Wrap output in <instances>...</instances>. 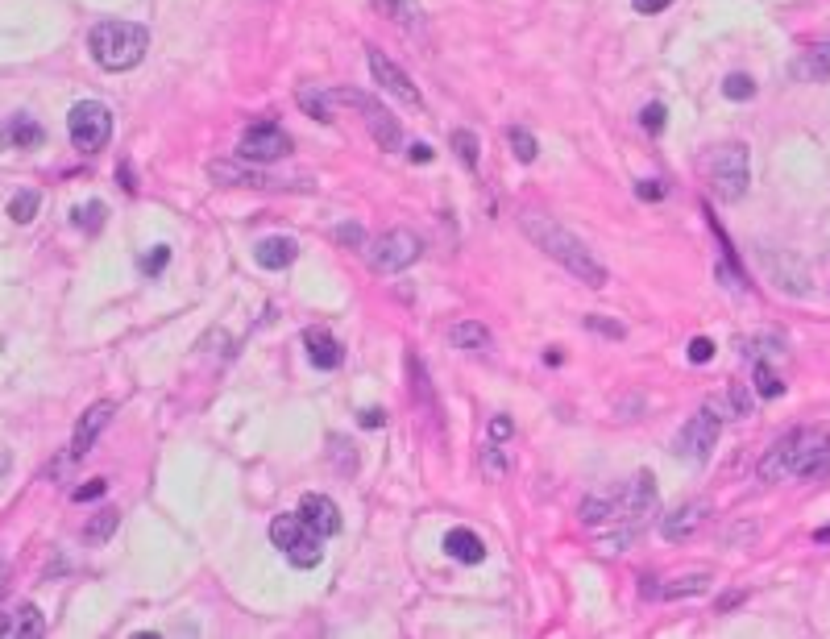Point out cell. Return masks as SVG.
I'll return each instance as SVG.
<instances>
[{
  "mask_svg": "<svg viewBox=\"0 0 830 639\" xmlns=\"http://www.w3.org/2000/svg\"><path fill=\"white\" fill-rule=\"evenodd\" d=\"M486 469H490V478H503L507 474V461L498 457V444H490V449H486Z\"/></svg>",
  "mask_w": 830,
  "mask_h": 639,
  "instance_id": "cell-44",
  "label": "cell"
},
{
  "mask_svg": "<svg viewBox=\"0 0 830 639\" xmlns=\"http://www.w3.org/2000/svg\"><path fill=\"white\" fill-rule=\"evenodd\" d=\"M664 117H669V108H664V104H648L644 113H640V125H644L648 133H660V129H664Z\"/></svg>",
  "mask_w": 830,
  "mask_h": 639,
  "instance_id": "cell-37",
  "label": "cell"
},
{
  "mask_svg": "<svg viewBox=\"0 0 830 639\" xmlns=\"http://www.w3.org/2000/svg\"><path fill=\"white\" fill-rule=\"evenodd\" d=\"M208 179L220 183V187H254V191H270V187H283L274 183L270 175H262L254 162H208Z\"/></svg>",
  "mask_w": 830,
  "mask_h": 639,
  "instance_id": "cell-12",
  "label": "cell"
},
{
  "mask_svg": "<svg viewBox=\"0 0 830 639\" xmlns=\"http://www.w3.org/2000/svg\"><path fill=\"white\" fill-rule=\"evenodd\" d=\"M370 75H374L378 88H382V92H391L395 100H403V104H411V108H424L420 88H415V83L407 79V71H399L382 50H370Z\"/></svg>",
  "mask_w": 830,
  "mask_h": 639,
  "instance_id": "cell-11",
  "label": "cell"
},
{
  "mask_svg": "<svg viewBox=\"0 0 830 639\" xmlns=\"http://www.w3.org/2000/svg\"><path fill=\"white\" fill-rule=\"evenodd\" d=\"M718 428H723V420H718V415H714L710 407H702L698 415H689V424L677 432V440H673V453H677V457H685V461H694V465L710 461L714 444H718Z\"/></svg>",
  "mask_w": 830,
  "mask_h": 639,
  "instance_id": "cell-9",
  "label": "cell"
},
{
  "mask_svg": "<svg viewBox=\"0 0 830 639\" xmlns=\"http://www.w3.org/2000/svg\"><path fill=\"white\" fill-rule=\"evenodd\" d=\"M407 158H411V162H432V158H436V150H432L428 142H415V146L407 150Z\"/></svg>",
  "mask_w": 830,
  "mask_h": 639,
  "instance_id": "cell-47",
  "label": "cell"
},
{
  "mask_svg": "<svg viewBox=\"0 0 830 639\" xmlns=\"http://www.w3.org/2000/svg\"><path fill=\"white\" fill-rule=\"evenodd\" d=\"M88 50L104 71H129V67H137L146 59L150 30L137 25V21H100L88 34Z\"/></svg>",
  "mask_w": 830,
  "mask_h": 639,
  "instance_id": "cell-3",
  "label": "cell"
},
{
  "mask_svg": "<svg viewBox=\"0 0 830 639\" xmlns=\"http://www.w3.org/2000/svg\"><path fill=\"white\" fill-rule=\"evenodd\" d=\"M723 96H727V100H752V96H756V79H752V75H743V71L727 75V79H723Z\"/></svg>",
  "mask_w": 830,
  "mask_h": 639,
  "instance_id": "cell-32",
  "label": "cell"
},
{
  "mask_svg": "<svg viewBox=\"0 0 830 639\" xmlns=\"http://www.w3.org/2000/svg\"><path fill=\"white\" fill-rule=\"evenodd\" d=\"M710 573H689V577H677L669 586H660V598H694V594H706L710 590Z\"/></svg>",
  "mask_w": 830,
  "mask_h": 639,
  "instance_id": "cell-23",
  "label": "cell"
},
{
  "mask_svg": "<svg viewBox=\"0 0 830 639\" xmlns=\"http://www.w3.org/2000/svg\"><path fill=\"white\" fill-rule=\"evenodd\" d=\"M519 225H523V233H528V241L536 249H544L552 262H561L573 274V279H581V283L594 287V291L606 287V266L590 254V245L581 241V237H573L565 225H557V220H548V216H536V212L519 216Z\"/></svg>",
  "mask_w": 830,
  "mask_h": 639,
  "instance_id": "cell-1",
  "label": "cell"
},
{
  "mask_svg": "<svg viewBox=\"0 0 830 639\" xmlns=\"http://www.w3.org/2000/svg\"><path fill=\"white\" fill-rule=\"evenodd\" d=\"M295 100H299V108L308 117H316V121H332V108H328V92H320V88H308V83H303V88L295 92Z\"/></svg>",
  "mask_w": 830,
  "mask_h": 639,
  "instance_id": "cell-24",
  "label": "cell"
},
{
  "mask_svg": "<svg viewBox=\"0 0 830 639\" xmlns=\"http://www.w3.org/2000/svg\"><path fill=\"white\" fill-rule=\"evenodd\" d=\"M303 341H308V357H312L316 370H337L345 361L341 341L332 337V332H324V328H308V332H303Z\"/></svg>",
  "mask_w": 830,
  "mask_h": 639,
  "instance_id": "cell-18",
  "label": "cell"
},
{
  "mask_svg": "<svg viewBox=\"0 0 830 639\" xmlns=\"http://www.w3.org/2000/svg\"><path fill=\"white\" fill-rule=\"evenodd\" d=\"M507 146L515 150L519 162H536V154H540V142H536V137L523 129V125H511V129H507Z\"/></svg>",
  "mask_w": 830,
  "mask_h": 639,
  "instance_id": "cell-27",
  "label": "cell"
},
{
  "mask_svg": "<svg viewBox=\"0 0 830 639\" xmlns=\"http://www.w3.org/2000/svg\"><path fill=\"white\" fill-rule=\"evenodd\" d=\"M299 515H303V523L312 527L316 536H337L341 532V507L332 503L328 494H303L299 498Z\"/></svg>",
  "mask_w": 830,
  "mask_h": 639,
  "instance_id": "cell-14",
  "label": "cell"
},
{
  "mask_svg": "<svg viewBox=\"0 0 830 639\" xmlns=\"http://www.w3.org/2000/svg\"><path fill=\"white\" fill-rule=\"evenodd\" d=\"M710 357H714V341L710 337H694V341H689V361H694V366H706Z\"/></svg>",
  "mask_w": 830,
  "mask_h": 639,
  "instance_id": "cell-39",
  "label": "cell"
},
{
  "mask_svg": "<svg viewBox=\"0 0 830 639\" xmlns=\"http://www.w3.org/2000/svg\"><path fill=\"white\" fill-rule=\"evenodd\" d=\"M337 241L341 245H366V233H362V225H341L337 229Z\"/></svg>",
  "mask_w": 830,
  "mask_h": 639,
  "instance_id": "cell-43",
  "label": "cell"
},
{
  "mask_svg": "<svg viewBox=\"0 0 830 639\" xmlns=\"http://www.w3.org/2000/svg\"><path fill=\"white\" fill-rule=\"evenodd\" d=\"M42 125L34 117H5L0 121V150H34L42 146Z\"/></svg>",
  "mask_w": 830,
  "mask_h": 639,
  "instance_id": "cell-17",
  "label": "cell"
},
{
  "mask_svg": "<svg viewBox=\"0 0 830 639\" xmlns=\"http://www.w3.org/2000/svg\"><path fill=\"white\" fill-rule=\"evenodd\" d=\"M656 507V478L652 474H635L631 490H627V515H644Z\"/></svg>",
  "mask_w": 830,
  "mask_h": 639,
  "instance_id": "cell-22",
  "label": "cell"
},
{
  "mask_svg": "<svg viewBox=\"0 0 830 639\" xmlns=\"http://www.w3.org/2000/svg\"><path fill=\"white\" fill-rule=\"evenodd\" d=\"M486 432H490V444H498V440H507V436L515 432V424L507 420V415H494V420H490V428H486Z\"/></svg>",
  "mask_w": 830,
  "mask_h": 639,
  "instance_id": "cell-42",
  "label": "cell"
},
{
  "mask_svg": "<svg viewBox=\"0 0 830 639\" xmlns=\"http://www.w3.org/2000/svg\"><path fill=\"white\" fill-rule=\"evenodd\" d=\"M104 494H108V482H104V478H92L88 486H75V490H71L75 503H96V498H104Z\"/></svg>",
  "mask_w": 830,
  "mask_h": 639,
  "instance_id": "cell-36",
  "label": "cell"
},
{
  "mask_svg": "<svg viewBox=\"0 0 830 639\" xmlns=\"http://www.w3.org/2000/svg\"><path fill=\"white\" fill-rule=\"evenodd\" d=\"M747 183H752V158H747L743 142H727L718 146L710 158V187L723 204H735L747 196Z\"/></svg>",
  "mask_w": 830,
  "mask_h": 639,
  "instance_id": "cell-4",
  "label": "cell"
},
{
  "mask_svg": "<svg viewBox=\"0 0 830 639\" xmlns=\"http://www.w3.org/2000/svg\"><path fill=\"white\" fill-rule=\"evenodd\" d=\"M806 71H810L814 79H830V42H822V46H814V50L806 54Z\"/></svg>",
  "mask_w": 830,
  "mask_h": 639,
  "instance_id": "cell-33",
  "label": "cell"
},
{
  "mask_svg": "<svg viewBox=\"0 0 830 639\" xmlns=\"http://www.w3.org/2000/svg\"><path fill=\"white\" fill-rule=\"evenodd\" d=\"M830 465V432L826 428H793L781 436L760 461V478L764 482H781V478H818Z\"/></svg>",
  "mask_w": 830,
  "mask_h": 639,
  "instance_id": "cell-2",
  "label": "cell"
},
{
  "mask_svg": "<svg viewBox=\"0 0 830 639\" xmlns=\"http://www.w3.org/2000/svg\"><path fill=\"white\" fill-rule=\"evenodd\" d=\"M270 540H274V548H283L287 552V561L291 565H299V569H316L320 561H324V536H316L308 523H303V515L295 511V515H279L270 523Z\"/></svg>",
  "mask_w": 830,
  "mask_h": 639,
  "instance_id": "cell-5",
  "label": "cell"
},
{
  "mask_svg": "<svg viewBox=\"0 0 830 639\" xmlns=\"http://www.w3.org/2000/svg\"><path fill=\"white\" fill-rule=\"evenodd\" d=\"M631 5H635V13H664L673 0H631Z\"/></svg>",
  "mask_w": 830,
  "mask_h": 639,
  "instance_id": "cell-45",
  "label": "cell"
},
{
  "mask_svg": "<svg viewBox=\"0 0 830 639\" xmlns=\"http://www.w3.org/2000/svg\"><path fill=\"white\" fill-rule=\"evenodd\" d=\"M254 258L266 270H283V266H291L299 258V241L295 237H266V241H258Z\"/></svg>",
  "mask_w": 830,
  "mask_h": 639,
  "instance_id": "cell-20",
  "label": "cell"
},
{
  "mask_svg": "<svg viewBox=\"0 0 830 639\" xmlns=\"http://www.w3.org/2000/svg\"><path fill=\"white\" fill-rule=\"evenodd\" d=\"M370 266L378 270V274H399V270H407V266H415L420 262V254H424V241L415 237L411 229H391V233H382L370 249Z\"/></svg>",
  "mask_w": 830,
  "mask_h": 639,
  "instance_id": "cell-7",
  "label": "cell"
},
{
  "mask_svg": "<svg viewBox=\"0 0 830 639\" xmlns=\"http://www.w3.org/2000/svg\"><path fill=\"white\" fill-rule=\"evenodd\" d=\"M38 635H46V619L34 602H21L9 615H0V639H38Z\"/></svg>",
  "mask_w": 830,
  "mask_h": 639,
  "instance_id": "cell-16",
  "label": "cell"
},
{
  "mask_svg": "<svg viewBox=\"0 0 830 639\" xmlns=\"http://www.w3.org/2000/svg\"><path fill=\"white\" fill-rule=\"evenodd\" d=\"M635 196H640V200H664V196H669V187H664L660 179H640V183H635Z\"/></svg>",
  "mask_w": 830,
  "mask_h": 639,
  "instance_id": "cell-40",
  "label": "cell"
},
{
  "mask_svg": "<svg viewBox=\"0 0 830 639\" xmlns=\"http://www.w3.org/2000/svg\"><path fill=\"white\" fill-rule=\"evenodd\" d=\"M38 204H42L38 191H17V196L9 200V216H13V225H30V220L38 216Z\"/></svg>",
  "mask_w": 830,
  "mask_h": 639,
  "instance_id": "cell-28",
  "label": "cell"
},
{
  "mask_svg": "<svg viewBox=\"0 0 830 639\" xmlns=\"http://www.w3.org/2000/svg\"><path fill=\"white\" fill-rule=\"evenodd\" d=\"M449 142H453L457 158L469 166V171H478V137L469 133V129H453V137H449Z\"/></svg>",
  "mask_w": 830,
  "mask_h": 639,
  "instance_id": "cell-31",
  "label": "cell"
},
{
  "mask_svg": "<svg viewBox=\"0 0 830 639\" xmlns=\"http://www.w3.org/2000/svg\"><path fill=\"white\" fill-rule=\"evenodd\" d=\"M332 449H337V469H341V474H353V469H357V453L353 449L345 453V440L341 436H332Z\"/></svg>",
  "mask_w": 830,
  "mask_h": 639,
  "instance_id": "cell-41",
  "label": "cell"
},
{
  "mask_svg": "<svg viewBox=\"0 0 830 639\" xmlns=\"http://www.w3.org/2000/svg\"><path fill=\"white\" fill-rule=\"evenodd\" d=\"M386 424V411L382 407H366L362 411V428H382Z\"/></svg>",
  "mask_w": 830,
  "mask_h": 639,
  "instance_id": "cell-46",
  "label": "cell"
},
{
  "mask_svg": "<svg viewBox=\"0 0 830 639\" xmlns=\"http://www.w3.org/2000/svg\"><path fill=\"white\" fill-rule=\"evenodd\" d=\"M166 262H171V245H154V254L142 258V270H146V274H162Z\"/></svg>",
  "mask_w": 830,
  "mask_h": 639,
  "instance_id": "cell-38",
  "label": "cell"
},
{
  "mask_svg": "<svg viewBox=\"0 0 830 639\" xmlns=\"http://www.w3.org/2000/svg\"><path fill=\"white\" fill-rule=\"evenodd\" d=\"M113 415H117V407L108 403V399H100V403H92L88 411H83V420L75 424V436H71V457H88L92 444H96V436L108 424H113Z\"/></svg>",
  "mask_w": 830,
  "mask_h": 639,
  "instance_id": "cell-13",
  "label": "cell"
},
{
  "mask_svg": "<svg viewBox=\"0 0 830 639\" xmlns=\"http://www.w3.org/2000/svg\"><path fill=\"white\" fill-rule=\"evenodd\" d=\"M117 523H121V515H117V511H100L88 527H83V540H88V544H104L108 536L117 532Z\"/></svg>",
  "mask_w": 830,
  "mask_h": 639,
  "instance_id": "cell-29",
  "label": "cell"
},
{
  "mask_svg": "<svg viewBox=\"0 0 830 639\" xmlns=\"http://www.w3.org/2000/svg\"><path fill=\"white\" fill-rule=\"evenodd\" d=\"M818 540H830V527H822V532H818Z\"/></svg>",
  "mask_w": 830,
  "mask_h": 639,
  "instance_id": "cell-49",
  "label": "cell"
},
{
  "mask_svg": "<svg viewBox=\"0 0 830 639\" xmlns=\"http://www.w3.org/2000/svg\"><path fill=\"white\" fill-rule=\"evenodd\" d=\"M291 154V137L283 133V125H274V121H258V125H249L241 133V142H237V158L245 162H274V158H287Z\"/></svg>",
  "mask_w": 830,
  "mask_h": 639,
  "instance_id": "cell-10",
  "label": "cell"
},
{
  "mask_svg": "<svg viewBox=\"0 0 830 639\" xmlns=\"http://www.w3.org/2000/svg\"><path fill=\"white\" fill-rule=\"evenodd\" d=\"M727 403H731V415H735V420H747V415L756 411V395H752V386H747V382H735L731 391H727Z\"/></svg>",
  "mask_w": 830,
  "mask_h": 639,
  "instance_id": "cell-30",
  "label": "cell"
},
{
  "mask_svg": "<svg viewBox=\"0 0 830 639\" xmlns=\"http://www.w3.org/2000/svg\"><path fill=\"white\" fill-rule=\"evenodd\" d=\"M0 594H5V561H0Z\"/></svg>",
  "mask_w": 830,
  "mask_h": 639,
  "instance_id": "cell-48",
  "label": "cell"
},
{
  "mask_svg": "<svg viewBox=\"0 0 830 639\" xmlns=\"http://www.w3.org/2000/svg\"><path fill=\"white\" fill-rule=\"evenodd\" d=\"M445 552L461 565H482L486 561V544H482L478 532H469V527H453V532L445 536Z\"/></svg>",
  "mask_w": 830,
  "mask_h": 639,
  "instance_id": "cell-19",
  "label": "cell"
},
{
  "mask_svg": "<svg viewBox=\"0 0 830 639\" xmlns=\"http://www.w3.org/2000/svg\"><path fill=\"white\" fill-rule=\"evenodd\" d=\"M752 378H756V395H760V399H781V395H785V382H781L777 370L768 366V361H756V374H752Z\"/></svg>",
  "mask_w": 830,
  "mask_h": 639,
  "instance_id": "cell-26",
  "label": "cell"
},
{
  "mask_svg": "<svg viewBox=\"0 0 830 639\" xmlns=\"http://www.w3.org/2000/svg\"><path fill=\"white\" fill-rule=\"evenodd\" d=\"M104 212H108V208H104L100 200H92L88 208H75V225H79V229H88V233H96V229L104 225Z\"/></svg>",
  "mask_w": 830,
  "mask_h": 639,
  "instance_id": "cell-34",
  "label": "cell"
},
{
  "mask_svg": "<svg viewBox=\"0 0 830 639\" xmlns=\"http://www.w3.org/2000/svg\"><path fill=\"white\" fill-rule=\"evenodd\" d=\"M706 519H710V503L694 498V503L677 507L673 515H664V523H660V536L669 540V544H681V540H689V536H698V527H702Z\"/></svg>",
  "mask_w": 830,
  "mask_h": 639,
  "instance_id": "cell-15",
  "label": "cell"
},
{
  "mask_svg": "<svg viewBox=\"0 0 830 639\" xmlns=\"http://www.w3.org/2000/svg\"><path fill=\"white\" fill-rule=\"evenodd\" d=\"M374 5L391 17L395 25H420L424 21V9L415 5V0H374Z\"/></svg>",
  "mask_w": 830,
  "mask_h": 639,
  "instance_id": "cell-25",
  "label": "cell"
},
{
  "mask_svg": "<svg viewBox=\"0 0 830 639\" xmlns=\"http://www.w3.org/2000/svg\"><path fill=\"white\" fill-rule=\"evenodd\" d=\"M586 328H594L606 341H623V332H627L619 320H606V316H586Z\"/></svg>",
  "mask_w": 830,
  "mask_h": 639,
  "instance_id": "cell-35",
  "label": "cell"
},
{
  "mask_svg": "<svg viewBox=\"0 0 830 639\" xmlns=\"http://www.w3.org/2000/svg\"><path fill=\"white\" fill-rule=\"evenodd\" d=\"M449 341H453V349L482 353V349H490V328H486L482 320H457V324L449 328Z\"/></svg>",
  "mask_w": 830,
  "mask_h": 639,
  "instance_id": "cell-21",
  "label": "cell"
},
{
  "mask_svg": "<svg viewBox=\"0 0 830 639\" xmlns=\"http://www.w3.org/2000/svg\"><path fill=\"white\" fill-rule=\"evenodd\" d=\"M67 133H71V146L79 154H100L108 146V137H113V113H108V104L79 100L67 117Z\"/></svg>",
  "mask_w": 830,
  "mask_h": 639,
  "instance_id": "cell-6",
  "label": "cell"
},
{
  "mask_svg": "<svg viewBox=\"0 0 830 639\" xmlns=\"http://www.w3.org/2000/svg\"><path fill=\"white\" fill-rule=\"evenodd\" d=\"M328 100H337V104H353L357 113L366 117V125H370V137L382 146V150H399V142H403V129H399V121L386 113V108L378 104V100H370L366 92H353V88H332L328 92Z\"/></svg>",
  "mask_w": 830,
  "mask_h": 639,
  "instance_id": "cell-8",
  "label": "cell"
}]
</instances>
